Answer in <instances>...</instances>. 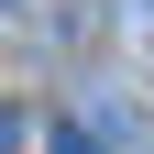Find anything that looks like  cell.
Masks as SVG:
<instances>
[{"instance_id": "6da1fadb", "label": "cell", "mask_w": 154, "mask_h": 154, "mask_svg": "<svg viewBox=\"0 0 154 154\" xmlns=\"http://www.w3.org/2000/svg\"><path fill=\"white\" fill-rule=\"evenodd\" d=\"M44 154H99V143H88V132H55V143H44Z\"/></svg>"}]
</instances>
